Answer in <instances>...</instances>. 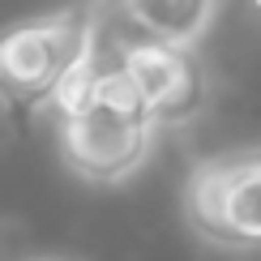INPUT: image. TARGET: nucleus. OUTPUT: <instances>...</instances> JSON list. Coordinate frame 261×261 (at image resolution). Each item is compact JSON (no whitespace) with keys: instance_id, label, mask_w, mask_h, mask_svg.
I'll return each mask as SVG.
<instances>
[{"instance_id":"5","label":"nucleus","mask_w":261,"mask_h":261,"mask_svg":"<svg viewBox=\"0 0 261 261\" xmlns=\"http://www.w3.org/2000/svg\"><path fill=\"white\" fill-rule=\"evenodd\" d=\"M116 9L128 26L171 47H197L219 17V0H116Z\"/></svg>"},{"instance_id":"7","label":"nucleus","mask_w":261,"mask_h":261,"mask_svg":"<svg viewBox=\"0 0 261 261\" xmlns=\"http://www.w3.org/2000/svg\"><path fill=\"white\" fill-rule=\"evenodd\" d=\"M43 261H51V257H43Z\"/></svg>"},{"instance_id":"1","label":"nucleus","mask_w":261,"mask_h":261,"mask_svg":"<svg viewBox=\"0 0 261 261\" xmlns=\"http://www.w3.org/2000/svg\"><path fill=\"white\" fill-rule=\"evenodd\" d=\"M56 133L69 171L90 184H120L150 159L159 128L116 56L94 43L90 64L56 103Z\"/></svg>"},{"instance_id":"6","label":"nucleus","mask_w":261,"mask_h":261,"mask_svg":"<svg viewBox=\"0 0 261 261\" xmlns=\"http://www.w3.org/2000/svg\"><path fill=\"white\" fill-rule=\"evenodd\" d=\"M248 5H253V9H257V13H261V0H248Z\"/></svg>"},{"instance_id":"3","label":"nucleus","mask_w":261,"mask_h":261,"mask_svg":"<svg viewBox=\"0 0 261 261\" xmlns=\"http://www.w3.org/2000/svg\"><path fill=\"white\" fill-rule=\"evenodd\" d=\"M99 43L116 56L120 73L137 90L141 107L150 112L154 128H180L205 107V69L193 47H171L150 35H141L137 26H128L124 13L116 9V0L99 5Z\"/></svg>"},{"instance_id":"4","label":"nucleus","mask_w":261,"mask_h":261,"mask_svg":"<svg viewBox=\"0 0 261 261\" xmlns=\"http://www.w3.org/2000/svg\"><path fill=\"white\" fill-rule=\"evenodd\" d=\"M184 219L201 240L257 253L261 248V146L197 163L184 180Z\"/></svg>"},{"instance_id":"2","label":"nucleus","mask_w":261,"mask_h":261,"mask_svg":"<svg viewBox=\"0 0 261 261\" xmlns=\"http://www.w3.org/2000/svg\"><path fill=\"white\" fill-rule=\"evenodd\" d=\"M99 43V0L0 30V103L39 112L64 99Z\"/></svg>"}]
</instances>
